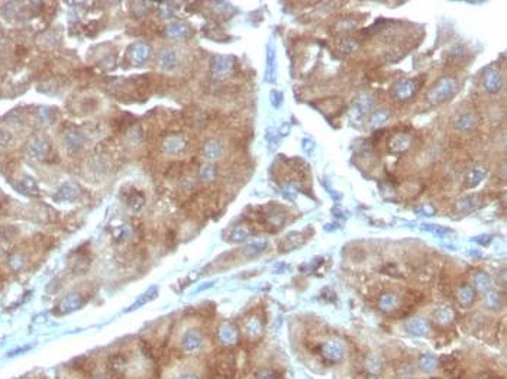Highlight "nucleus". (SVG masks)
Masks as SVG:
<instances>
[{"label": "nucleus", "instance_id": "1", "mask_svg": "<svg viewBox=\"0 0 507 379\" xmlns=\"http://www.w3.org/2000/svg\"><path fill=\"white\" fill-rule=\"evenodd\" d=\"M236 375V359L230 350H220L209 362L210 379H233Z\"/></svg>", "mask_w": 507, "mask_h": 379}, {"label": "nucleus", "instance_id": "2", "mask_svg": "<svg viewBox=\"0 0 507 379\" xmlns=\"http://www.w3.org/2000/svg\"><path fill=\"white\" fill-rule=\"evenodd\" d=\"M456 91V81L452 77H442L429 88L426 99L431 104H442Z\"/></svg>", "mask_w": 507, "mask_h": 379}, {"label": "nucleus", "instance_id": "3", "mask_svg": "<svg viewBox=\"0 0 507 379\" xmlns=\"http://www.w3.org/2000/svg\"><path fill=\"white\" fill-rule=\"evenodd\" d=\"M372 107H374V97L371 94L358 96L351 106V112H350L351 120L355 125H362V122L371 115Z\"/></svg>", "mask_w": 507, "mask_h": 379}, {"label": "nucleus", "instance_id": "4", "mask_svg": "<svg viewBox=\"0 0 507 379\" xmlns=\"http://www.w3.org/2000/svg\"><path fill=\"white\" fill-rule=\"evenodd\" d=\"M320 356L326 363L335 365L344 361L345 358V347L338 340H329L320 346Z\"/></svg>", "mask_w": 507, "mask_h": 379}, {"label": "nucleus", "instance_id": "5", "mask_svg": "<svg viewBox=\"0 0 507 379\" xmlns=\"http://www.w3.org/2000/svg\"><path fill=\"white\" fill-rule=\"evenodd\" d=\"M418 88H419L418 81L415 78H407V80H402V81L396 82V85L393 87L391 94H393V97L397 101L403 103V101L410 100L416 94Z\"/></svg>", "mask_w": 507, "mask_h": 379}, {"label": "nucleus", "instance_id": "6", "mask_svg": "<svg viewBox=\"0 0 507 379\" xmlns=\"http://www.w3.org/2000/svg\"><path fill=\"white\" fill-rule=\"evenodd\" d=\"M129 368V358L123 353H115L107 359V369L112 379H123Z\"/></svg>", "mask_w": 507, "mask_h": 379}, {"label": "nucleus", "instance_id": "7", "mask_svg": "<svg viewBox=\"0 0 507 379\" xmlns=\"http://www.w3.org/2000/svg\"><path fill=\"white\" fill-rule=\"evenodd\" d=\"M205 345V337L200 331L197 330H189L183 334L180 346L184 352L187 353H194L199 352Z\"/></svg>", "mask_w": 507, "mask_h": 379}, {"label": "nucleus", "instance_id": "8", "mask_svg": "<svg viewBox=\"0 0 507 379\" xmlns=\"http://www.w3.org/2000/svg\"><path fill=\"white\" fill-rule=\"evenodd\" d=\"M217 339L220 342V345H223L225 347H232L238 343L239 340V333L236 330L235 326L232 324H223L219 327L217 330Z\"/></svg>", "mask_w": 507, "mask_h": 379}, {"label": "nucleus", "instance_id": "9", "mask_svg": "<svg viewBox=\"0 0 507 379\" xmlns=\"http://www.w3.org/2000/svg\"><path fill=\"white\" fill-rule=\"evenodd\" d=\"M483 85H484L486 91L490 93V94L499 93L502 90V85H503V80H502L500 73L496 68L486 70L484 77H483Z\"/></svg>", "mask_w": 507, "mask_h": 379}, {"label": "nucleus", "instance_id": "10", "mask_svg": "<svg viewBox=\"0 0 507 379\" xmlns=\"http://www.w3.org/2000/svg\"><path fill=\"white\" fill-rule=\"evenodd\" d=\"M84 303H86V300H84V297H83L80 293H70V294H67V296L61 300V303L58 304L57 310H58L60 313H63V314H66V313H72V311L81 308V307L84 305Z\"/></svg>", "mask_w": 507, "mask_h": 379}, {"label": "nucleus", "instance_id": "11", "mask_svg": "<svg viewBox=\"0 0 507 379\" xmlns=\"http://www.w3.org/2000/svg\"><path fill=\"white\" fill-rule=\"evenodd\" d=\"M277 78V57L276 47L273 42L267 45V58H265V81L274 82Z\"/></svg>", "mask_w": 507, "mask_h": 379}, {"label": "nucleus", "instance_id": "12", "mask_svg": "<svg viewBox=\"0 0 507 379\" xmlns=\"http://www.w3.org/2000/svg\"><path fill=\"white\" fill-rule=\"evenodd\" d=\"M412 145V138L407 133H396L388 139V149L396 153L407 151Z\"/></svg>", "mask_w": 507, "mask_h": 379}, {"label": "nucleus", "instance_id": "13", "mask_svg": "<svg viewBox=\"0 0 507 379\" xmlns=\"http://www.w3.org/2000/svg\"><path fill=\"white\" fill-rule=\"evenodd\" d=\"M406 331H409L413 336H428L429 334V324L425 318L415 317L406 323Z\"/></svg>", "mask_w": 507, "mask_h": 379}, {"label": "nucleus", "instance_id": "14", "mask_svg": "<svg viewBox=\"0 0 507 379\" xmlns=\"http://www.w3.org/2000/svg\"><path fill=\"white\" fill-rule=\"evenodd\" d=\"M233 60L230 57H216L212 63V73L217 78L226 77L232 70Z\"/></svg>", "mask_w": 507, "mask_h": 379}, {"label": "nucleus", "instance_id": "15", "mask_svg": "<svg viewBox=\"0 0 507 379\" xmlns=\"http://www.w3.org/2000/svg\"><path fill=\"white\" fill-rule=\"evenodd\" d=\"M262 330H264V326L257 315H252L245 321V333L249 339L255 340V339L261 337Z\"/></svg>", "mask_w": 507, "mask_h": 379}, {"label": "nucleus", "instance_id": "16", "mask_svg": "<svg viewBox=\"0 0 507 379\" xmlns=\"http://www.w3.org/2000/svg\"><path fill=\"white\" fill-rule=\"evenodd\" d=\"M399 304H400V300L394 293H384L378 300V308L384 313H390L397 310Z\"/></svg>", "mask_w": 507, "mask_h": 379}, {"label": "nucleus", "instance_id": "17", "mask_svg": "<svg viewBox=\"0 0 507 379\" xmlns=\"http://www.w3.org/2000/svg\"><path fill=\"white\" fill-rule=\"evenodd\" d=\"M454 125L461 132H470V131H472L475 128L477 120H475V116L472 113H464V115H459L455 119Z\"/></svg>", "mask_w": 507, "mask_h": 379}, {"label": "nucleus", "instance_id": "18", "mask_svg": "<svg viewBox=\"0 0 507 379\" xmlns=\"http://www.w3.org/2000/svg\"><path fill=\"white\" fill-rule=\"evenodd\" d=\"M456 301L462 307H470L475 300V290L471 285H462L456 291Z\"/></svg>", "mask_w": 507, "mask_h": 379}, {"label": "nucleus", "instance_id": "19", "mask_svg": "<svg viewBox=\"0 0 507 379\" xmlns=\"http://www.w3.org/2000/svg\"><path fill=\"white\" fill-rule=\"evenodd\" d=\"M486 177H487V171L483 166H474L468 171V174L465 177V184L470 188L477 187Z\"/></svg>", "mask_w": 507, "mask_h": 379}, {"label": "nucleus", "instance_id": "20", "mask_svg": "<svg viewBox=\"0 0 507 379\" xmlns=\"http://www.w3.org/2000/svg\"><path fill=\"white\" fill-rule=\"evenodd\" d=\"M303 245V236L301 233H290L289 236H286L280 245V250L281 252H289L293 249H297Z\"/></svg>", "mask_w": 507, "mask_h": 379}, {"label": "nucleus", "instance_id": "21", "mask_svg": "<svg viewBox=\"0 0 507 379\" xmlns=\"http://www.w3.org/2000/svg\"><path fill=\"white\" fill-rule=\"evenodd\" d=\"M157 296H158V287H151V288H148L146 290V293H144L135 303L132 304L129 308H128V311H134V310H138L140 307H142L144 304L146 303H149V301H152V300H155L157 298Z\"/></svg>", "mask_w": 507, "mask_h": 379}, {"label": "nucleus", "instance_id": "22", "mask_svg": "<svg viewBox=\"0 0 507 379\" xmlns=\"http://www.w3.org/2000/svg\"><path fill=\"white\" fill-rule=\"evenodd\" d=\"M480 204H481V201H480V198L477 196H468V197H464V198L458 200L455 207L459 212H468V210L480 207Z\"/></svg>", "mask_w": 507, "mask_h": 379}, {"label": "nucleus", "instance_id": "23", "mask_svg": "<svg viewBox=\"0 0 507 379\" xmlns=\"http://www.w3.org/2000/svg\"><path fill=\"white\" fill-rule=\"evenodd\" d=\"M432 320L437 324H449L454 320V310L449 307H442L435 311Z\"/></svg>", "mask_w": 507, "mask_h": 379}, {"label": "nucleus", "instance_id": "24", "mask_svg": "<svg viewBox=\"0 0 507 379\" xmlns=\"http://www.w3.org/2000/svg\"><path fill=\"white\" fill-rule=\"evenodd\" d=\"M251 234V230L246 225H238L236 228L233 229L230 231V236H229V240L233 242V243H241L244 240H246Z\"/></svg>", "mask_w": 507, "mask_h": 379}, {"label": "nucleus", "instance_id": "25", "mask_svg": "<svg viewBox=\"0 0 507 379\" xmlns=\"http://www.w3.org/2000/svg\"><path fill=\"white\" fill-rule=\"evenodd\" d=\"M203 153H205V156H206L208 159H210V161L217 159V158L222 155V145H220V142L216 141V139L208 141L206 145H205Z\"/></svg>", "mask_w": 507, "mask_h": 379}, {"label": "nucleus", "instance_id": "26", "mask_svg": "<svg viewBox=\"0 0 507 379\" xmlns=\"http://www.w3.org/2000/svg\"><path fill=\"white\" fill-rule=\"evenodd\" d=\"M474 282H475V287L480 290V291H484V293H489L491 290V278L487 272H477L474 275Z\"/></svg>", "mask_w": 507, "mask_h": 379}, {"label": "nucleus", "instance_id": "27", "mask_svg": "<svg viewBox=\"0 0 507 379\" xmlns=\"http://www.w3.org/2000/svg\"><path fill=\"white\" fill-rule=\"evenodd\" d=\"M388 119H390V112L385 110V109H380V110H375L371 115L369 125H371V128H381L384 123H387Z\"/></svg>", "mask_w": 507, "mask_h": 379}, {"label": "nucleus", "instance_id": "28", "mask_svg": "<svg viewBox=\"0 0 507 379\" xmlns=\"http://www.w3.org/2000/svg\"><path fill=\"white\" fill-rule=\"evenodd\" d=\"M187 148V144L183 138L180 136H171L168 141H167V149L171 153H181Z\"/></svg>", "mask_w": 507, "mask_h": 379}, {"label": "nucleus", "instance_id": "29", "mask_svg": "<svg viewBox=\"0 0 507 379\" xmlns=\"http://www.w3.org/2000/svg\"><path fill=\"white\" fill-rule=\"evenodd\" d=\"M338 49L344 54H352L358 49V42L352 38H342L336 44Z\"/></svg>", "mask_w": 507, "mask_h": 379}, {"label": "nucleus", "instance_id": "30", "mask_svg": "<svg viewBox=\"0 0 507 379\" xmlns=\"http://www.w3.org/2000/svg\"><path fill=\"white\" fill-rule=\"evenodd\" d=\"M168 35L173 36V38H181V36H186L189 33V26L186 23H181V22H177V23H173L168 26L167 29Z\"/></svg>", "mask_w": 507, "mask_h": 379}, {"label": "nucleus", "instance_id": "31", "mask_svg": "<svg viewBox=\"0 0 507 379\" xmlns=\"http://www.w3.org/2000/svg\"><path fill=\"white\" fill-rule=\"evenodd\" d=\"M437 359L435 358V356H431V355H423L420 359H419V366H420V369L422 371H425V372H432V371H435L436 369V366H437Z\"/></svg>", "mask_w": 507, "mask_h": 379}, {"label": "nucleus", "instance_id": "32", "mask_svg": "<svg viewBox=\"0 0 507 379\" xmlns=\"http://www.w3.org/2000/svg\"><path fill=\"white\" fill-rule=\"evenodd\" d=\"M420 229L423 231H429L432 234H436V236H445V234H449L452 230L449 228H445V226H439V225H432V223H423Z\"/></svg>", "mask_w": 507, "mask_h": 379}, {"label": "nucleus", "instance_id": "33", "mask_svg": "<svg viewBox=\"0 0 507 379\" xmlns=\"http://www.w3.org/2000/svg\"><path fill=\"white\" fill-rule=\"evenodd\" d=\"M26 265V259L22 253H12L9 256V266L15 271H20L23 269Z\"/></svg>", "mask_w": 507, "mask_h": 379}, {"label": "nucleus", "instance_id": "34", "mask_svg": "<svg viewBox=\"0 0 507 379\" xmlns=\"http://www.w3.org/2000/svg\"><path fill=\"white\" fill-rule=\"evenodd\" d=\"M177 61H178V58H177L175 52H173V51H167V52H164V54L161 55V64H162L164 68H167V70L174 68V67L177 66Z\"/></svg>", "mask_w": 507, "mask_h": 379}, {"label": "nucleus", "instance_id": "35", "mask_svg": "<svg viewBox=\"0 0 507 379\" xmlns=\"http://www.w3.org/2000/svg\"><path fill=\"white\" fill-rule=\"evenodd\" d=\"M267 246H268V242H267L265 239H257V240H254V242H251V243L248 245V250H251L252 253H260V252H262Z\"/></svg>", "mask_w": 507, "mask_h": 379}, {"label": "nucleus", "instance_id": "36", "mask_svg": "<svg viewBox=\"0 0 507 379\" xmlns=\"http://www.w3.org/2000/svg\"><path fill=\"white\" fill-rule=\"evenodd\" d=\"M283 100H284V96H283V93H281L280 90H271V93H270V101H271V104H273L274 109L281 107Z\"/></svg>", "mask_w": 507, "mask_h": 379}, {"label": "nucleus", "instance_id": "37", "mask_svg": "<svg viewBox=\"0 0 507 379\" xmlns=\"http://www.w3.org/2000/svg\"><path fill=\"white\" fill-rule=\"evenodd\" d=\"M486 304H487V307L491 308V310L499 308V307H500V297H499V294H497V293L489 291V294H487V297H486Z\"/></svg>", "mask_w": 507, "mask_h": 379}, {"label": "nucleus", "instance_id": "38", "mask_svg": "<svg viewBox=\"0 0 507 379\" xmlns=\"http://www.w3.org/2000/svg\"><path fill=\"white\" fill-rule=\"evenodd\" d=\"M355 26H357V22H355V20H351V19H344V20L338 22V25H336V28H338L339 32H348V31L354 29Z\"/></svg>", "mask_w": 507, "mask_h": 379}, {"label": "nucleus", "instance_id": "39", "mask_svg": "<svg viewBox=\"0 0 507 379\" xmlns=\"http://www.w3.org/2000/svg\"><path fill=\"white\" fill-rule=\"evenodd\" d=\"M255 379H277V372L273 369H260L255 374Z\"/></svg>", "mask_w": 507, "mask_h": 379}, {"label": "nucleus", "instance_id": "40", "mask_svg": "<svg viewBox=\"0 0 507 379\" xmlns=\"http://www.w3.org/2000/svg\"><path fill=\"white\" fill-rule=\"evenodd\" d=\"M383 272L388 277H396V278H400V269L397 268V265H393V264H387L384 268H383Z\"/></svg>", "mask_w": 507, "mask_h": 379}, {"label": "nucleus", "instance_id": "41", "mask_svg": "<svg viewBox=\"0 0 507 379\" xmlns=\"http://www.w3.org/2000/svg\"><path fill=\"white\" fill-rule=\"evenodd\" d=\"M384 26H385V22H384V20H377V22H375L372 26H369V28H368V29H365L364 32H365V33H368V35H374L375 32H378L380 29H383Z\"/></svg>", "mask_w": 507, "mask_h": 379}, {"label": "nucleus", "instance_id": "42", "mask_svg": "<svg viewBox=\"0 0 507 379\" xmlns=\"http://www.w3.org/2000/svg\"><path fill=\"white\" fill-rule=\"evenodd\" d=\"M301 145H303V149H304V152H306L307 155H312V153H313V149H315V142H313L310 138H304Z\"/></svg>", "mask_w": 507, "mask_h": 379}, {"label": "nucleus", "instance_id": "43", "mask_svg": "<svg viewBox=\"0 0 507 379\" xmlns=\"http://www.w3.org/2000/svg\"><path fill=\"white\" fill-rule=\"evenodd\" d=\"M475 242H477V243H480V245L487 246V245H490V242H491V236H487V234L477 236V237H475Z\"/></svg>", "mask_w": 507, "mask_h": 379}, {"label": "nucleus", "instance_id": "44", "mask_svg": "<svg viewBox=\"0 0 507 379\" xmlns=\"http://www.w3.org/2000/svg\"><path fill=\"white\" fill-rule=\"evenodd\" d=\"M213 168L212 166H205V169H203V172H202V175H203V178H212L213 177Z\"/></svg>", "mask_w": 507, "mask_h": 379}, {"label": "nucleus", "instance_id": "45", "mask_svg": "<svg viewBox=\"0 0 507 379\" xmlns=\"http://www.w3.org/2000/svg\"><path fill=\"white\" fill-rule=\"evenodd\" d=\"M284 194H286V197H289V198H290V196H291L293 198L296 197V191H294V188H293L291 185L284 187Z\"/></svg>", "mask_w": 507, "mask_h": 379}, {"label": "nucleus", "instance_id": "46", "mask_svg": "<svg viewBox=\"0 0 507 379\" xmlns=\"http://www.w3.org/2000/svg\"><path fill=\"white\" fill-rule=\"evenodd\" d=\"M280 133H281V136H287L290 133V125L289 123H284L283 126H281V129H280Z\"/></svg>", "mask_w": 507, "mask_h": 379}, {"label": "nucleus", "instance_id": "47", "mask_svg": "<svg viewBox=\"0 0 507 379\" xmlns=\"http://www.w3.org/2000/svg\"><path fill=\"white\" fill-rule=\"evenodd\" d=\"M422 212H423L425 214H431V216L435 214V209L432 206H423V207H422Z\"/></svg>", "mask_w": 507, "mask_h": 379}, {"label": "nucleus", "instance_id": "48", "mask_svg": "<svg viewBox=\"0 0 507 379\" xmlns=\"http://www.w3.org/2000/svg\"><path fill=\"white\" fill-rule=\"evenodd\" d=\"M213 284H215V282H208V284L202 285V287H200V288L197 290V293H200V291H203V290H208V288H209V287H212Z\"/></svg>", "mask_w": 507, "mask_h": 379}, {"label": "nucleus", "instance_id": "49", "mask_svg": "<svg viewBox=\"0 0 507 379\" xmlns=\"http://www.w3.org/2000/svg\"><path fill=\"white\" fill-rule=\"evenodd\" d=\"M180 379H199L196 375H184V377H181Z\"/></svg>", "mask_w": 507, "mask_h": 379}, {"label": "nucleus", "instance_id": "50", "mask_svg": "<svg viewBox=\"0 0 507 379\" xmlns=\"http://www.w3.org/2000/svg\"><path fill=\"white\" fill-rule=\"evenodd\" d=\"M93 379H109V378H103V377H97V378H93Z\"/></svg>", "mask_w": 507, "mask_h": 379}]
</instances>
